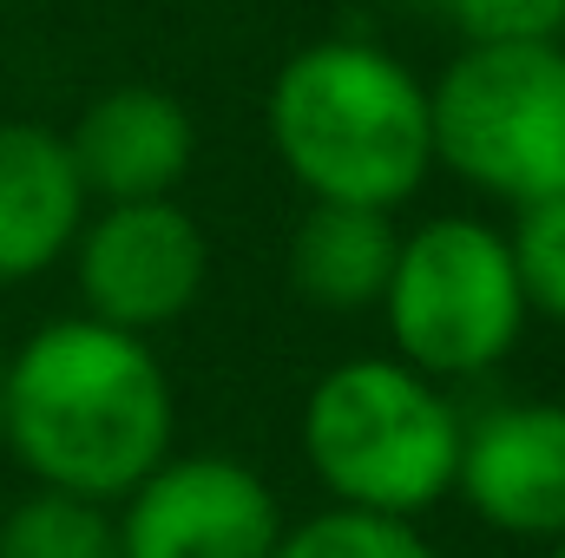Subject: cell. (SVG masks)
Returning a JSON list of instances; mask_svg holds the SVG:
<instances>
[{
    "mask_svg": "<svg viewBox=\"0 0 565 558\" xmlns=\"http://www.w3.org/2000/svg\"><path fill=\"white\" fill-rule=\"evenodd\" d=\"M0 382H7V355H0Z\"/></svg>",
    "mask_w": 565,
    "mask_h": 558,
    "instance_id": "cell-17",
    "label": "cell"
},
{
    "mask_svg": "<svg viewBox=\"0 0 565 558\" xmlns=\"http://www.w3.org/2000/svg\"><path fill=\"white\" fill-rule=\"evenodd\" d=\"M507 244H513V270H520V289H526V309L546 315L553 329H565V191L526 204L513 217Z\"/></svg>",
    "mask_w": 565,
    "mask_h": 558,
    "instance_id": "cell-14",
    "label": "cell"
},
{
    "mask_svg": "<svg viewBox=\"0 0 565 558\" xmlns=\"http://www.w3.org/2000/svg\"><path fill=\"white\" fill-rule=\"evenodd\" d=\"M264 139L309 204L402 211L434 178L427 79L362 33H322L270 73Z\"/></svg>",
    "mask_w": 565,
    "mask_h": 558,
    "instance_id": "cell-2",
    "label": "cell"
},
{
    "mask_svg": "<svg viewBox=\"0 0 565 558\" xmlns=\"http://www.w3.org/2000/svg\"><path fill=\"white\" fill-rule=\"evenodd\" d=\"M434 171L526 211L565 191V40H460L427 79Z\"/></svg>",
    "mask_w": 565,
    "mask_h": 558,
    "instance_id": "cell-4",
    "label": "cell"
},
{
    "mask_svg": "<svg viewBox=\"0 0 565 558\" xmlns=\"http://www.w3.org/2000/svg\"><path fill=\"white\" fill-rule=\"evenodd\" d=\"M93 197L73 171L66 132L0 119V289L40 282L66 264Z\"/></svg>",
    "mask_w": 565,
    "mask_h": 558,
    "instance_id": "cell-10",
    "label": "cell"
},
{
    "mask_svg": "<svg viewBox=\"0 0 565 558\" xmlns=\"http://www.w3.org/2000/svg\"><path fill=\"white\" fill-rule=\"evenodd\" d=\"M0 558H126L119 552V513L106 500L33 486L0 513Z\"/></svg>",
    "mask_w": 565,
    "mask_h": 558,
    "instance_id": "cell-12",
    "label": "cell"
},
{
    "mask_svg": "<svg viewBox=\"0 0 565 558\" xmlns=\"http://www.w3.org/2000/svg\"><path fill=\"white\" fill-rule=\"evenodd\" d=\"M395 211L362 204H309L289 230V289L322 315H362L382 302L395 270Z\"/></svg>",
    "mask_w": 565,
    "mask_h": 558,
    "instance_id": "cell-11",
    "label": "cell"
},
{
    "mask_svg": "<svg viewBox=\"0 0 565 558\" xmlns=\"http://www.w3.org/2000/svg\"><path fill=\"white\" fill-rule=\"evenodd\" d=\"M467 408L402 355H349L302 395V466L329 506L422 519L454 500Z\"/></svg>",
    "mask_w": 565,
    "mask_h": 558,
    "instance_id": "cell-3",
    "label": "cell"
},
{
    "mask_svg": "<svg viewBox=\"0 0 565 558\" xmlns=\"http://www.w3.org/2000/svg\"><path fill=\"white\" fill-rule=\"evenodd\" d=\"M454 500L500 539H565V401L507 395L460 420Z\"/></svg>",
    "mask_w": 565,
    "mask_h": 558,
    "instance_id": "cell-8",
    "label": "cell"
},
{
    "mask_svg": "<svg viewBox=\"0 0 565 558\" xmlns=\"http://www.w3.org/2000/svg\"><path fill=\"white\" fill-rule=\"evenodd\" d=\"M375 309L388 322V355L440 388L493 375L533 322L507 230L467 211H440L402 230Z\"/></svg>",
    "mask_w": 565,
    "mask_h": 558,
    "instance_id": "cell-5",
    "label": "cell"
},
{
    "mask_svg": "<svg viewBox=\"0 0 565 558\" xmlns=\"http://www.w3.org/2000/svg\"><path fill=\"white\" fill-rule=\"evenodd\" d=\"M73 171L93 204H126V197H178V184L198 164V119L178 93L164 86H106L79 106L73 132Z\"/></svg>",
    "mask_w": 565,
    "mask_h": 558,
    "instance_id": "cell-9",
    "label": "cell"
},
{
    "mask_svg": "<svg viewBox=\"0 0 565 558\" xmlns=\"http://www.w3.org/2000/svg\"><path fill=\"white\" fill-rule=\"evenodd\" d=\"M270 558H440L415 519L388 513H355V506H322L296 526H282Z\"/></svg>",
    "mask_w": 565,
    "mask_h": 558,
    "instance_id": "cell-13",
    "label": "cell"
},
{
    "mask_svg": "<svg viewBox=\"0 0 565 558\" xmlns=\"http://www.w3.org/2000/svg\"><path fill=\"white\" fill-rule=\"evenodd\" d=\"M66 264L79 282V315L151 342L198 309L211 282V237L178 197H126L86 211Z\"/></svg>",
    "mask_w": 565,
    "mask_h": 558,
    "instance_id": "cell-6",
    "label": "cell"
},
{
    "mask_svg": "<svg viewBox=\"0 0 565 558\" xmlns=\"http://www.w3.org/2000/svg\"><path fill=\"white\" fill-rule=\"evenodd\" d=\"M559 40H565V26H559Z\"/></svg>",
    "mask_w": 565,
    "mask_h": 558,
    "instance_id": "cell-18",
    "label": "cell"
},
{
    "mask_svg": "<svg viewBox=\"0 0 565 558\" xmlns=\"http://www.w3.org/2000/svg\"><path fill=\"white\" fill-rule=\"evenodd\" d=\"M113 513L126 558H270L282 539L277 486L237 453H164Z\"/></svg>",
    "mask_w": 565,
    "mask_h": 558,
    "instance_id": "cell-7",
    "label": "cell"
},
{
    "mask_svg": "<svg viewBox=\"0 0 565 558\" xmlns=\"http://www.w3.org/2000/svg\"><path fill=\"white\" fill-rule=\"evenodd\" d=\"M0 447L33 486L119 506L164 453H178V388L145 335L60 315L7 355Z\"/></svg>",
    "mask_w": 565,
    "mask_h": 558,
    "instance_id": "cell-1",
    "label": "cell"
},
{
    "mask_svg": "<svg viewBox=\"0 0 565 558\" xmlns=\"http://www.w3.org/2000/svg\"><path fill=\"white\" fill-rule=\"evenodd\" d=\"M460 40H559L565 0H434Z\"/></svg>",
    "mask_w": 565,
    "mask_h": 558,
    "instance_id": "cell-15",
    "label": "cell"
},
{
    "mask_svg": "<svg viewBox=\"0 0 565 558\" xmlns=\"http://www.w3.org/2000/svg\"><path fill=\"white\" fill-rule=\"evenodd\" d=\"M546 552H553V558H565V539H553V546H546Z\"/></svg>",
    "mask_w": 565,
    "mask_h": 558,
    "instance_id": "cell-16",
    "label": "cell"
}]
</instances>
